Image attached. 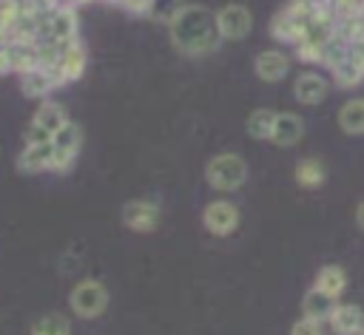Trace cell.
<instances>
[{"label": "cell", "mask_w": 364, "mask_h": 335, "mask_svg": "<svg viewBox=\"0 0 364 335\" xmlns=\"http://www.w3.org/2000/svg\"><path fill=\"white\" fill-rule=\"evenodd\" d=\"M57 88H63V85H60V79L48 68L34 65V68H28V71L20 74V91L28 99H48L51 91H57Z\"/></svg>", "instance_id": "7c38bea8"}, {"label": "cell", "mask_w": 364, "mask_h": 335, "mask_svg": "<svg viewBox=\"0 0 364 335\" xmlns=\"http://www.w3.org/2000/svg\"><path fill=\"white\" fill-rule=\"evenodd\" d=\"M245 179H247V162L239 153H216L205 165V182L213 190H222V193L239 190Z\"/></svg>", "instance_id": "7a4b0ae2"}, {"label": "cell", "mask_w": 364, "mask_h": 335, "mask_svg": "<svg viewBox=\"0 0 364 335\" xmlns=\"http://www.w3.org/2000/svg\"><path fill=\"white\" fill-rule=\"evenodd\" d=\"M51 145H54V156H51V173H68L80 156V148H82V128L77 122H65L54 136H51Z\"/></svg>", "instance_id": "5b68a950"}, {"label": "cell", "mask_w": 364, "mask_h": 335, "mask_svg": "<svg viewBox=\"0 0 364 335\" xmlns=\"http://www.w3.org/2000/svg\"><path fill=\"white\" fill-rule=\"evenodd\" d=\"M355 224H358V227L364 230V202H361V204L355 207Z\"/></svg>", "instance_id": "4dcf8cb0"}, {"label": "cell", "mask_w": 364, "mask_h": 335, "mask_svg": "<svg viewBox=\"0 0 364 335\" xmlns=\"http://www.w3.org/2000/svg\"><path fill=\"white\" fill-rule=\"evenodd\" d=\"M273 122H276V111H270V108H256V111L245 119V131H247V136H253V139H270Z\"/></svg>", "instance_id": "603a6c76"}, {"label": "cell", "mask_w": 364, "mask_h": 335, "mask_svg": "<svg viewBox=\"0 0 364 335\" xmlns=\"http://www.w3.org/2000/svg\"><path fill=\"white\" fill-rule=\"evenodd\" d=\"M60 3H63V0H26V6H28L31 11H37V14H48V11H54Z\"/></svg>", "instance_id": "f1b7e54d"}, {"label": "cell", "mask_w": 364, "mask_h": 335, "mask_svg": "<svg viewBox=\"0 0 364 335\" xmlns=\"http://www.w3.org/2000/svg\"><path fill=\"white\" fill-rule=\"evenodd\" d=\"M6 74H14V68H11V57H9V48L3 45V48H0V77H6Z\"/></svg>", "instance_id": "f546056e"}, {"label": "cell", "mask_w": 364, "mask_h": 335, "mask_svg": "<svg viewBox=\"0 0 364 335\" xmlns=\"http://www.w3.org/2000/svg\"><path fill=\"white\" fill-rule=\"evenodd\" d=\"M51 156H54V145L51 142L23 145V150L17 153V170L20 173H43V170H51Z\"/></svg>", "instance_id": "5bb4252c"}, {"label": "cell", "mask_w": 364, "mask_h": 335, "mask_svg": "<svg viewBox=\"0 0 364 335\" xmlns=\"http://www.w3.org/2000/svg\"><path fill=\"white\" fill-rule=\"evenodd\" d=\"M313 287L316 290H321L324 295H330V298H341L344 295V290H347V273L338 267V264H327V267H321L318 270V275H316V281H313Z\"/></svg>", "instance_id": "d6986e66"}, {"label": "cell", "mask_w": 364, "mask_h": 335, "mask_svg": "<svg viewBox=\"0 0 364 335\" xmlns=\"http://www.w3.org/2000/svg\"><path fill=\"white\" fill-rule=\"evenodd\" d=\"M327 91H330V82H327V77H321L318 71H304V74H299L296 82H293V97H296L301 105H316V102H321V99L327 97Z\"/></svg>", "instance_id": "4fadbf2b"}, {"label": "cell", "mask_w": 364, "mask_h": 335, "mask_svg": "<svg viewBox=\"0 0 364 335\" xmlns=\"http://www.w3.org/2000/svg\"><path fill=\"white\" fill-rule=\"evenodd\" d=\"M122 224L134 233H151L159 227V219H162V210L154 199H131L122 204Z\"/></svg>", "instance_id": "ba28073f"}, {"label": "cell", "mask_w": 364, "mask_h": 335, "mask_svg": "<svg viewBox=\"0 0 364 335\" xmlns=\"http://www.w3.org/2000/svg\"><path fill=\"white\" fill-rule=\"evenodd\" d=\"M85 65H88V51H85V45H82V40L77 37V40L60 45V57H57V65H54V77L60 79V85L77 82V79L85 74Z\"/></svg>", "instance_id": "52a82bcc"}, {"label": "cell", "mask_w": 364, "mask_h": 335, "mask_svg": "<svg viewBox=\"0 0 364 335\" xmlns=\"http://www.w3.org/2000/svg\"><path fill=\"white\" fill-rule=\"evenodd\" d=\"M168 34L173 48L182 51L185 57H205L216 51V45L222 43L213 11H208L199 3H185L179 14L168 23Z\"/></svg>", "instance_id": "6da1fadb"}, {"label": "cell", "mask_w": 364, "mask_h": 335, "mask_svg": "<svg viewBox=\"0 0 364 335\" xmlns=\"http://www.w3.org/2000/svg\"><path fill=\"white\" fill-rule=\"evenodd\" d=\"M43 142H51V133H46L37 125H28V131L23 133V145H43Z\"/></svg>", "instance_id": "4316f807"}, {"label": "cell", "mask_w": 364, "mask_h": 335, "mask_svg": "<svg viewBox=\"0 0 364 335\" xmlns=\"http://www.w3.org/2000/svg\"><path fill=\"white\" fill-rule=\"evenodd\" d=\"M253 71H256V77L262 82H279L290 71V57L284 51H279V48H264V51L256 54Z\"/></svg>", "instance_id": "8fae6325"}, {"label": "cell", "mask_w": 364, "mask_h": 335, "mask_svg": "<svg viewBox=\"0 0 364 335\" xmlns=\"http://www.w3.org/2000/svg\"><path fill=\"white\" fill-rule=\"evenodd\" d=\"M333 309H336V298L324 295V292L316 290V287H310V290L304 292V298H301V318H310V321L324 324V321H330Z\"/></svg>", "instance_id": "ac0fdd59"}, {"label": "cell", "mask_w": 364, "mask_h": 335, "mask_svg": "<svg viewBox=\"0 0 364 335\" xmlns=\"http://www.w3.org/2000/svg\"><path fill=\"white\" fill-rule=\"evenodd\" d=\"M68 307L77 318L82 321H94L105 312L108 307V287L100 278H82L74 284V290L68 292Z\"/></svg>", "instance_id": "3957f363"}, {"label": "cell", "mask_w": 364, "mask_h": 335, "mask_svg": "<svg viewBox=\"0 0 364 335\" xmlns=\"http://www.w3.org/2000/svg\"><path fill=\"white\" fill-rule=\"evenodd\" d=\"M330 77L336 88H355L358 82H364V45L350 43V54L330 68Z\"/></svg>", "instance_id": "30bf717a"}, {"label": "cell", "mask_w": 364, "mask_h": 335, "mask_svg": "<svg viewBox=\"0 0 364 335\" xmlns=\"http://www.w3.org/2000/svg\"><path fill=\"white\" fill-rule=\"evenodd\" d=\"M6 48H9L11 68H14L17 77H20L23 71H28V68L37 65V43H28V40H11Z\"/></svg>", "instance_id": "44dd1931"}, {"label": "cell", "mask_w": 364, "mask_h": 335, "mask_svg": "<svg viewBox=\"0 0 364 335\" xmlns=\"http://www.w3.org/2000/svg\"><path fill=\"white\" fill-rule=\"evenodd\" d=\"M31 335H71V321L63 312H46L31 324Z\"/></svg>", "instance_id": "cb8c5ba5"}, {"label": "cell", "mask_w": 364, "mask_h": 335, "mask_svg": "<svg viewBox=\"0 0 364 335\" xmlns=\"http://www.w3.org/2000/svg\"><path fill=\"white\" fill-rule=\"evenodd\" d=\"M185 6V0H151V6H148V14L145 17H151V20H156V23H171L176 14H179V9Z\"/></svg>", "instance_id": "d4e9b609"}, {"label": "cell", "mask_w": 364, "mask_h": 335, "mask_svg": "<svg viewBox=\"0 0 364 335\" xmlns=\"http://www.w3.org/2000/svg\"><path fill=\"white\" fill-rule=\"evenodd\" d=\"M239 221H242V213H239V207H236L233 202H228V199H216V202H210V204L202 210V224H205V230L213 233V236H219V238L236 233Z\"/></svg>", "instance_id": "9c48e42d"}, {"label": "cell", "mask_w": 364, "mask_h": 335, "mask_svg": "<svg viewBox=\"0 0 364 335\" xmlns=\"http://www.w3.org/2000/svg\"><path fill=\"white\" fill-rule=\"evenodd\" d=\"M65 122H68V111H65V105H60V102H54V99H43L40 108L34 111V116H31V125L43 128V131L51 133V136H54Z\"/></svg>", "instance_id": "e0dca14e"}, {"label": "cell", "mask_w": 364, "mask_h": 335, "mask_svg": "<svg viewBox=\"0 0 364 335\" xmlns=\"http://www.w3.org/2000/svg\"><path fill=\"white\" fill-rule=\"evenodd\" d=\"M213 17H216V31L222 40H245L253 28V14L242 3H228L219 11H213Z\"/></svg>", "instance_id": "8992f818"}, {"label": "cell", "mask_w": 364, "mask_h": 335, "mask_svg": "<svg viewBox=\"0 0 364 335\" xmlns=\"http://www.w3.org/2000/svg\"><path fill=\"white\" fill-rule=\"evenodd\" d=\"M80 37V17H77V9L71 3H60L54 11H48L43 17V26H40V37L37 43H71Z\"/></svg>", "instance_id": "277c9868"}, {"label": "cell", "mask_w": 364, "mask_h": 335, "mask_svg": "<svg viewBox=\"0 0 364 335\" xmlns=\"http://www.w3.org/2000/svg\"><path fill=\"white\" fill-rule=\"evenodd\" d=\"M338 128L350 136L364 133V97H353L338 108Z\"/></svg>", "instance_id": "ffe728a7"}, {"label": "cell", "mask_w": 364, "mask_h": 335, "mask_svg": "<svg viewBox=\"0 0 364 335\" xmlns=\"http://www.w3.org/2000/svg\"><path fill=\"white\" fill-rule=\"evenodd\" d=\"M336 335H361L364 332V312L358 304H336L330 321Z\"/></svg>", "instance_id": "9a60e30c"}, {"label": "cell", "mask_w": 364, "mask_h": 335, "mask_svg": "<svg viewBox=\"0 0 364 335\" xmlns=\"http://www.w3.org/2000/svg\"><path fill=\"white\" fill-rule=\"evenodd\" d=\"M293 176H296V185H301V187H321L327 179V170L318 159L307 156L293 168Z\"/></svg>", "instance_id": "7402d4cb"}, {"label": "cell", "mask_w": 364, "mask_h": 335, "mask_svg": "<svg viewBox=\"0 0 364 335\" xmlns=\"http://www.w3.org/2000/svg\"><path fill=\"white\" fill-rule=\"evenodd\" d=\"M301 136H304V119H301V116H296V114H276L273 133H270V142H273V145L290 148V145H296Z\"/></svg>", "instance_id": "2e32d148"}, {"label": "cell", "mask_w": 364, "mask_h": 335, "mask_svg": "<svg viewBox=\"0 0 364 335\" xmlns=\"http://www.w3.org/2000/svg\"><path fill=\"white\" fill-rule=\"evenodd\" d=\"M361 335H364V332H361Z\"/></svg>", "instance_id": "d6a6232c"}, {"label": "cell", "mask_w": 364, "mask_h": 335, "mask_svg": "<svg viewBox=\"0 0 364 335\" xmlns=\"http://www.w3.org/2000/svg\"><path fill=\"white\" fill-rule=\"evenodd\" d=\"M290 335H324V324L310 321V318H299V321L290 326Z\"/></svg>", "instance_id": "484cf974"}, {"label": "cell", "mask_w": 364, "mask_h": 335, "mask_svg": "<svg viewBox=\"0 0 364 335\" xmlns=\"http://www.w3.org/2000/svg\"><path fill=\"white\" fill-rule=\"evenodd\" d=\"M117 6L125 9V11H131V14H148L151 0H117Z\"/></svg>", "instance_id": "83f0119b"}, {"label": "cell", "mask_w": 364, "mask_h": 335, "mask_svg": "<svg viewBox=\"0 0 364 335\" xmlns=\"http://www.w3.org/2000/svg\"><path fill=\"white\" fill-rule=\"evenodd\" d=\"M65 3H71V6L77 9V6H85V3H91V0H65Z\"/></svg>", "instance_id": "1f68e13d"}]
</instances>
